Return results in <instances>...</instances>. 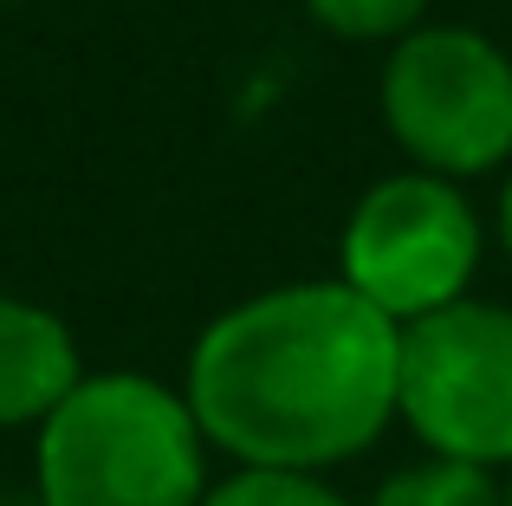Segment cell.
<instances>
[{
  "instance_id": "cell-1",
  "label": "cell",
  "mask_w": 512,
  "mask_h": 506,
  "mask_svg": "<svg viewBox=\"0 0 512 506\" xmlns=\"http://www.w3.org/2000/svg\"><path fill=\"white\" fill-rule=\"evenodd\" d=\"M402 331L344 279H292L208 318L182 396L214 455L266 474H331L396 429Z\"/></svg>"
},
{
  "instance_id": "cell-2",
  "label": "cell",
  "mask_w": 512,
  "mask_h": 506,
  "mask_svg": "<svg viewBox=\"0 0 512 506\" xmlns=\"http://www.w3.org/2000/svg\"><path fill=\"white\" fill-rule=\"evenodd\" d=\"M208 435L182 390L143 370H85L72 396L39 422V506H201Z\"/></svg>"
},
{
  "instance_id": "cell-3",
  "label": "cell",
  "mask_w": 512,
  "mask_h": 506,
  "mask_svg": "<svg viewBox=\"0 0 512 506\" xmlns=\"http://www.w3.org/2000/svg\"><path fill=\"white\" fill-rule=\"evenodd\" d=\"M383 130L415 169L474 182L512 163V59L474 26H415L376 72Z\"/></svg>"
},
{
  "instance_id": "cell-4",
  "label": "cell",
  "mask_w": 512,
  "mask_h": 506,
  "mask_svg": "<svg viewBox=\"0 0 512 506\" xmlns=\"http://www.w3.org/2000/svg\"><path fill=\"white\" fill-rule=\"evenodd\" d=\"M480 215L461 182H441L428 169H396L370 182L338 234V279L389 325H415L448 305L474 299L480 273Z\"/></svg>"
},
{
  "instance_id": "cell-5",
  "label": "cell",
  "mask_w": 512,
  "mask_h": 506,
  "mask_svg": "<svg viewBox=\"0 0 512 506\" xmlns=\"http://www.w3.org/2000/svg\"><path fill=\"white\" fill-rule=\"evenodd\" d=\"M396 422L422 455L512 474V305L461 299L402 325Z\"/></svg>"
},
{
  "instance_id": "cell-6",
  "label": "cell",
  "mask_w": 512,
  "mask_h": 506,
  "mask_svg": "<svg viewBox=\"0 0 512 506\" xmlns=\"http://www.w3.org/2000/svg\"><path fill=\"white\" fill-rule=\"evenodd\" d=\"M85 383V357L59 312L0 299V429H39Z\"/></svg>"
},
{
  "instance_id": "cell-7",
  "label": "cell",
  "mask_w": 512,
  "mask_h": 506,
  "mask_svg": "<svg viewBox=\"0 0 512 506\" xmlns=\"http://www.w3.org/2000/svg\"><path fill=\"white\" fill-rule=\"evenodd\" d=\"M363 506H506V481L487 468H461V461H409V468L383 474Z\"/></svg>"
},
{
  "instance_id": "cell-8",
  "label": "cell",
  "mask_w": 512,
  "mask_h": 506,
  "mask_svg": "<svg viewBox=\"0 0 512 506\" xmlns=\"http://www.w3.org/2000/svg\"><path fill=\"white\" fill-rule=\"evenodd\" d=\"M428 7H435V0H305V13H312L325 33L363 39V46H396V39H409L415 26H428Z\"/></svg>"
},
{
  "instance_id": "cell-9",
  "label": "cell",
  "mask_w": 512,
  "mask_h": 506,
  "mask_svg": "<svg viewBox=\"0 0 512 506\" xmlns=\"http://www.w3.org/2000/svg\"><path fill=\"white\" fill-rule=\"evenodd\" d=\"M201 506H357L325 474H266V468H234L227 481L208 487Z\"/></svg>"
},
{
  "instance_id": "cell-10",
  "label": "cell",
  "mask_w": 512,
  "mask_h": 506,
  "mask_svg": "<svg viewBox=\"0 0 512 506\" xmlns=\"http://www.w3.org/2000/svg\"><path fill=\"white\" fill-rule=\"evenodd\" d=\"M500 247H506V260H512V176H506V189H500Z\"/></svg>"
},
{
  "instance_id": "cell-11",
  "label": "cell",
  "mask_w": 512,
  "mask_h": 506,
  "mask_svg": "<svg viewBox=\"0 0 512 506\" xmlns=\"http://www.w3.org/2000/svg\"><path fill=\"white\" fill-rule=\"evenodd\" d=\"M506 506H512V474H506Z\"/></svg>"
}]
</instances>
